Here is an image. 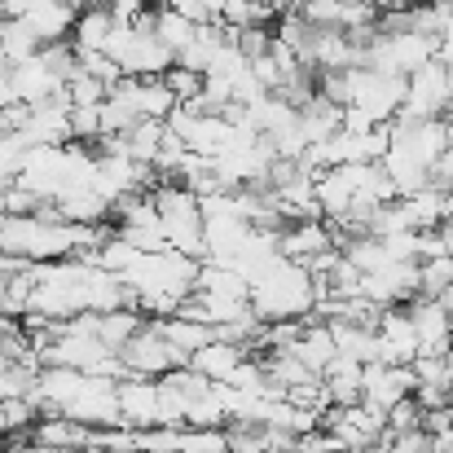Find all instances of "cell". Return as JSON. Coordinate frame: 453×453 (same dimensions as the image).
<instances>
[{
    "label": "cell",
    "instance_id": "1",
    "mask_svg": "<svg viewBox=\"0 0 453 453\" xmlns=\"http://www.w3.org/2000/svg\"><path fill=\"white\" fill-rule=\"evenodd\" d=\"M317 303H321V282L291 260H282L260 282H251V308L265 321H303L308 312H317Z\"/></svg>",
    "mask_w": 453,
    "mask_h": 453
},
{
    "label": "cell",
    "instance_id": "2",
    "mask_svg": "<svg viewBox=\"0 0 453 453\" xmlns=\"http://www.w3.org/2000/svg\"><path fill=\"white\" fill-rule=\"evenodd\" d=\"M158 220H163V238L172 251L189 256V260H207V238H203V198L180 185V180H158L150 189Z\"/></svg>",
    "mask_w": 453,
    "mask_h": 453
},
{
    "label": "cell",
    "instance_id": "3",
    "mask_svg": "<svg viewBox=\"0 0 453 453\" xmlns=\"http://www.w3.org/2000/svg\"><path fill=\"white\" fill-rule=\"evenodd\" d=\"M321 432H330L348 453L379 449L383 436H388V414H379L370 405H334L321 418Z\"/></svg>",
    "mask_w": 453,
    "mask_h": 453
},
{
    "label": "cell",
    "instance_id": "4",
    "mask_svg": "<svg viewBox=\"0 0 453 453\" xmlns=\"http://www.w3.org/2000/svg\"><path fill=\"white\" fill-rule=\"evenodd\" d=\"M449 111H453L449 71H445V62L436 58V62H427L423 71H414V75L405 80V106H401V115H405V119H445Z\"/></svg>",
    "mask_w": 453,
    "mask_h": 453
},
{
    "label": "cell",
    "instance_id": "5",
    "mask_svg": "<svg viewBox=\"0 0 453 453\" xmlns=\"http://www.w3.org/2000/svg\"><path fill=\"white\" fill-rule=\"evenodd\" d=\"M111 102H115L133 124H146V119L167 124V115L180 106L163 80H137V75H124V80L111 88Z\"/></svg>",
    "mask_w": 453,
    "mask_h": 453
},
{
    "label": "cell",
    "instance_id": "6",
    "mask_svg": "<svg viewBox=\"0 0 453 453\" xmlns=\"http://www.w3.org/2000/svg\"><path fill=\"white\" fill-rule=\"evenodd\" d=\"M352 106L383 128V124H392V119L401 115V106H405V80H401V75L370 71V66H357V97H352Z\"/></svg>",
    "mask_w": 453,
    "mask_h": 453
},
{
    "label": "cell",
    "instance_id": "7",
    "mask_svg": "<svg viewBox=\"0 0 453 453\" xmlns=\"http://www.w3.org/2000/svg\"><path fill=\"white\" fill-rule=\"evenodd\" d=\"M124 365H128V374H137V379H163V374H172V370H185L189 365V357L180 352V348H172L154 326H146L124 352Z\"/></svg>",
    "mask_w": 453,
    "mask_h": 453
},
{
    "label": "cell",
    "instance_id": "8",
    "mask_svg": "<svg viewBox=\"0 0 453 453\" xmlns=\"http://www.w3.org/2000/svg\"><path fill=\"white\" fill-rule=\"evenodd\" d=\"M374 330H379V365H414L418 361V330L410 321V308H383Z\"/></svg>",
    "mask_w": 453,
    "mask_h": 453
},
{
    "label": "cell",
    "instance_id": "9",
    "mask_svg": "<svg viewBox=\"0 0 453 453\" xmlns=\"http://www.w3.org/2000/svg\"><path fill=\"white\" fill-rule=\"evenodd\" d=\"M418 392V379L410 365H365V392H361V405L379 410V414H392L401 401H410Z\"/></svg>",
    "mask_w": 453,
    "mask_h": 453
},
{
    "label": "cell",
    "instance_id": "10",
    "mask_svg": "<svg viewBox=\"0 0 453 453\" xmlns=\"http://www.w3.org/2000/svg\"><path fill=\"white\" fill-rule=\"evenodd\" d=\"M405 308H410V321H414V330H418V357H445L453 348L449 308L441 300H427V296L410 300Z\"/></svg>",
    "mask_w": 453,
    "mask_h": 453
},
{
    "label": "cell",
    "instance_id": "11",
    "mask_svg": "<svg viewBox=\"0 0 453 453\" xmlns=\"http://www.w3.org/2000/svg\"><path fill=\"white\" fill-rule=\"evenodd\" d=\"M119 427L150 432L158 427V379H119Z\"/></svg>",
    "mask_w": 453,
    "mask_h": 453
},
{
    "label": "cell",
    "instance_id": "12",
    "mask_svg": "<svg viewBox=\"0 0 453 453\" xmlns=\"http://www.w3.org/2000/svg\"><path fill=\"white\" fill-rule=\"evenodd\" d=\"M93 432H97V427H84V423H75V418L44 414V418L31 427V445L40 453H84V449H93Z\"/></svg>",
    "mask_w": 453,
    "mask_h": 453
},
{
    "label": "cell",
    "instance_id": "13",
    "mask_svg": "<svg viewBox=\"0 0 453 453\" xmlns=\"http://www.w3.org/2000/svg\"><path fill=\"white\" fill-rule=\"evenodd\" d=\"M334 251V229L326 225V220H300V225H291V229H282V256L291 260V265H303V269H312L321 256H330Z\"/></svg>",
    "mask_w": 453,
    "mask_h": 453
},
{
    "label": "cell",
    "instance_id": "14",
    "mask_svg": "<svg viewBox=\"0 0 453 453\" xmlns=\"http://www.w3.org/2000/svg\"><path fill=\"white\" fill-rule=\"evenodd\" d=\"M111 31H115L111 0H97V4L80 9L75 31H71V49H75V58H80V53H102V49H106V40H111Z\"/></svg>",
    "mask_w": 453,
    "mask_h": 453
},
{
    "label": "cell",
    "instance_id": "15",
    "mask_svg": "<svg viewBox=\"0 0 453 453\" xmlns=\"http://www.w3.org/2000/svg\"><path fill=\"white\" fill-rule=\"evenodd\" d=\"M383 172L392 176V185H396L401 198H410V194H418V189H427V185L436 180V172H432L418 154L405 150V146H392V150L383 154Z\"/></svg>",
    "mask_w": 453,
    "mask_h": 453
},
{
    "label": "cell",
    "instance_id": "16",
    "mask_svg": "<svg viewBox=\"0 0 453 453\" xmlns=\"http://www.w3.org/2000/svg\"><path fill=\"white\" fill-rule=\"evenodd\" d=\"M242 361H247V348L225 343V339H211L207 348H198V352L189 357V370H198V374L211 379V383H229L234 370H238Z\"/></svg>",
    "mask_w": 453,
    "mask_h": 453
},
{
    "label": "cell",
    "instance_id": "17",
    "mask_svg": "<svg viewBox=\"0 0 453 453\" xmlns=\"http://www.w3.org/2000/svg\"><path fill=\"white\" fill-rule=\"evenodd\" d=\"M229 453H291L296 436L278 432V427H247V423H229Z\"/></svg>",
    "mask_w": 453,
    "mask_h": 453
},
{
    "label": "cell",
    "instance_id": "18",
    "mask_svg": "<svg viewBox=\"0 0 453 453\" xmlns=\"http://www.w3.org/2000/svg\"><path fill=\"white\" fill-rule=\"evenodd\" d=\"M401 203H405L414 229H441L453 216V194H445L441 185H427V189H418V194H410Z\"/></svg>",
    "mask_w": 453,
    "mask_h": 453
},
{
    "label": "cell",
    "instance_id": "19",
    "mask_svg": "<svg viewBox=\"0 0 453 453\" xmlns=\"http://www.w3.org/2000/svg\"><path fill=\"white\" fill-rule=\"evenodd\" d=\"M35 53H44V44L31 31V22L27 18H0V62L18 66V62H27Z\"/></svg>",
    "mask_w": 453,
    "mask_h": 453
},
{
    "label": "cell",
    "instance_id": "20",
    "mask_svg": "<svg viewBox=\"0 0 453 453\" xmlns=\"http://www.w3.org/2000/svg\"><path fill=\"white\" fill-rule=\"evenodd\" d=\"M154 330L172 343V348H180L185 357H194L198 348H207L211 339H216V326H203V321H189V317H163V321H150Z\"/></svg>",
    "mask_w": 453,
    "mask_h": 453
},
{
    "label": "cell",
    "instance_id": "21",
    "mask_svg": "<svg viewBox=\"0 0 453 453\" xmlns=\"http://www.w3.org/2000/svg\"><path fill=\"white\" fill-rule=\"evenodd\" d=\"M296 357H300L303 365L321 379L326 374V365L339 357V348H334V334H330V326H317V321H303V334H300V343L291 348Z\"/></svg>",
    "mask_w": 453,
    "mask_h": 453
},
{
    "label": "cell",
    "instance_id": "22",
    "mask_svg": "<svg viewBox=\"0 0 453 453\" xmlns=\"http://www.w3.org/2000/svg\"><path fill=\"white\" fill-rule=\"evenodd\" d=\"M142 330H146V317H142L137 308H115V312H102V321H97V339H102L111 352H124Z\"/></svg>",
    "mask_w": 453,
    "mask_h": 453
},
{
    "label": "cell",
    "instance_id": "23",
    "mask_svg": "<svg viewBox=\"0 0 453 453\" xmlns=\"http://www.w3.org/2000/svg\"><path fill=\"white\" fill-rule=\"evenodd\" d=\"M154 35L172 49V53H180V49H189V40L198 35V22H189L185 13H176V9H154Z\"/></svg>",
    "mask_w": 453,
    "mask_h": 453
},
{
    "label": "cell",
    "instance_id": "24",
    "mask_svg": "<svg viewBox=\"0 0 453 453\" xmlns=\"http://www.w3.org/2000/svg\"><path fill=\"white\" fill-rule=\"evenodd\" d=\"M418 269H423V291H418V296H427V300H445V296L453 291V256L423 260Z\"/></svg>",
    "mask_w": 453,
    "mask_h": 453
},
{
    "label": "cell",
    "instance_id": "25",
    "mask_svg": "<svg viewBox=\"0 0 453 453\" xmlns=\"http://www.w3.org/2000/svg\"><path fill=\"white\" fill-rule=\"evenodd\" d=\"M31 142L22 133H0V180H18V172L27 167Z\"/></svg>",
    "mask_w": 453,
    "mask_h": 453
},
{
    "label": "cell",
    "instance_id": "26",
    "mask_svg": "<svg viewBox=\"0 0 453 453\" xmlns=\"http://www.w3.org/2000/svg\"><path fill=\"white\" fill-rule=\"evenodd\" d=\"M66 97H71V111H75V106H102V102L111 97V88L75 66V75H71V84H66Z\"/></svg>",
    "mask_w": 453,
    "mask_h": 453
},
{
    "label": "cell",
    "instance_id": "27",
    "mask_svg": "<svg viewBox=\"0 0 453 453\" xmlns=\"http://www.w3.org/2000/svg\"><path fill=\"white\" fill-rule=\"evenodd\" d=\"M180 453H229V436L225 427H185Z\"/></svg>",
    "mask_w": 453,
    "mask_h": 453
},
{
    "label": "cell",
    "instance_id": "28",
    "mask_svg": "<svg viewBox=\"0 0 453 453\" xmlns=\"http://www.w3.org/2000/svg\"><path fill=\"white\" fill-rule=\"evenodd\" d=\"M203 80H207V75H194V71H185V66H172V71L163 75V84L172 88V97H176L180 106H189V102L203 97Z\"/></svg>",
    "mask_w": 453,
    "mask_h": 453
},
{
    "label": "cell",
    "instance_id": "29",
    "mask_svg": "<svg viewBox=\"0 0 453 453\" xmlns=\"http://www.w3.org/2000/svg\"><path fill=\"white\" fill-rule=\"evenodd\" d=\"M423 405L410 396V401H401L392 414H388V436H410V432H423Z\"/></svg>",
    "mask_w": 453,
    "mask_h": 453
},
{
    "label": "cell",
    "instance_id": "30",
    "mask_svg": "<svg viewBox=\"0 0 453 453\" xmlns=\"http://www.w3.org/2000/svg\"><path fill=\"white\" fill-rule=\"evenodd\" d=\"M163 9H176V13H185L189 22H198V27L220 22V0H163Z\"/></svg>",
    "mask_w": 453,
    "mask_h": 453
},
{
    "label": "cell",
    "instance_id": "31",
    "mask_svg": "<svg viewBox=\"0 0 453 453\" xmlns=\"http://www.w3.org/2000/svg\"><path fill=\"white\" fill-rule=\"evenodd\" d=\"M71 133H75V142H102V106H75Z\"/></svg>",
    "mask_w": 453,
    "mask_h": 453
},
{
    "label": "cell",
    "instance_id": "32",
    "mask_svg": "<svg viewBox=\"0 0 453 453\" xmlns=\"http://www.w3.org/2000/svg\"><path fill=\"white\" fill-rule=\"evenodd\" d=\"M80 71H84V75H93V80H102L106 88H115V84L124 80V71H119L106 53H80Z\"/></svg>",
    "mask_w": 453,
    "mask_h": 453
},
{
    "label": "cell",
    "instance_id": "33",
    "mask_svg": "<svg viewBox=\"0 0 453 453\" xmlns=\"http://www.w3.org/2000/svg\"><path fill=\"white\" fill-rule=\"evenodd\" d=\"M22 269V260H13V256H0V291L9 287V278Z\"/></svg>",
    "mask_w": 453,
    "mask_h": 453
},
{
    "label": "cell",
    "instance_id": "34",
    "mask_svg": "<svg viewBox=\"0 0 453 453\" xmlns=\"http://www.w3.org/2000/svg\"><path fill=\"white\" fill-rule=\"evenodd\" d=\"M365 4H370V9H379V13H383V9H401V4H405V0H365Z\"/></svg>",
    "mask_w": 453,
    "mask_h": 453
},
{
    "label": "cell",
    "instance_id": "35",
    "mask_svg": "<svg viewBox=\"0 0 453 453\" xmlns=\"http://www.w3.org/2000/svg\"><path fill=\"white\" fill-rule=\"evenodd\" d=\"M0 317H4V303H0Z\"/></svg>",
    "mask_w": 453,
    "mask_h": 453
},
{
    "label": "cell",
    "instance_id": "36",
    "mask_svg": "<svg viewBox=\"0 0 453 453\" xmlns=\"http://www.w3.org/2000/svg\"><path fill=\"white\" fill-rule=\"evenodd\" d=\"M0 9H4V0H0Z\"/></svg>",
    "mask_w": 453,
    "mask_h": 453
}]
</instances>
